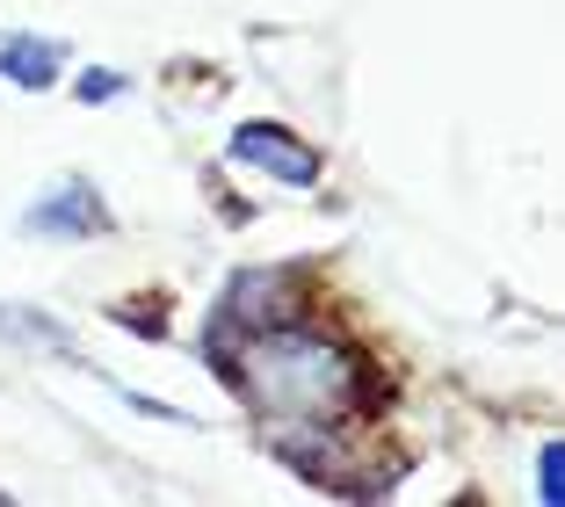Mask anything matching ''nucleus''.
<instances>
[{"mask_svg":"<svg viewBox=\"0 0 565 507\" xmlns=\"http://www.w3.org/2000/svg\"><path fill=\"white\" fill-rule=\"evenodd\" d=\"M233 377L247 384V399L268 413L282 442H305L319 427L349 421L355 406L370 399V370L355 348H341L333 334L305 327L298 311L276 319V327H247L233 356Z\"/></svg>","mask_w":565,"mask_h":507,"instance_id":"1","label":"nucleus"},{"mask_svg":"<svg viewBox=\"0 0 565 507\" xmlns=\"http://www.w3.org/2000/svg\"><path fill=\"white\" fill-rule=\"evenodd\" d=\"M239 152H262V160H282V167H276L282 181H312V175H319V160H312V152H305V146H290L282 131H262V124H247V131H239Z\"/></svg>","mask_w":565,"mask_h":507,"instance_id":"2","label":"nucleus"}]
</instances>
